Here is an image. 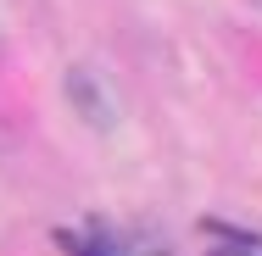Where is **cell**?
I'll return each mask as SVG.
<instances>
[{
    "instance_id": "cell-2",
    "label": "cell",
    "mask_w": 262,
    "mask_h": 256,
    "mask_svg": "<svg viewBox=\"0 0 262 256\" xmlns=\"http://www.w3.org/2000/svg\"><path fill=\"white\" fill-rule=\"evenodd\" d=\"M56 240H61V245H67V251H73V256H123V251H117V240H112V234H106V228H90V234H84V240H78V234H67V228H61V234H56Z\"/></svg>"
},
{
    "instance_id": "cell-1",
    "label": "cell",
    "mask_w": 262,
    "mask_h": 256,
    "mask_svg": "<svg viewBox=\"0 0 262 256\" xmlns=\"http://www.w3.org/2000/svg\"><path fill=\"white\" fill-rule=\"evenodd\" d=\"M67 89H73V106H78V117H84V123H95V128H112L106 89H101V84H90V73H73V78H67Z\"/></svg>"
},
{
    "instance_id": "cell-4",
    "label": "cell",
    "mask_w": 262,
    "mask_h": 256,
    "mask_svg": "<svg viewBox=\"0 0 262 256\" xmlns=\"http://www.w3.org/2000/svg\"><path fill=\"white\" fill-rule=\"evenodd\" d=\"M134 256H167V251H162V245H151V240H140V251H134Z\"/></svg>"
},
{
    "instance_id": "cell-3",
    "label": "cell",
    "mask_w": 262,
    "mask_h": 256,
    "mask_svg": "<svg viewBox=\"0 0 262 256\" xmlns=\"http://www.w3.org/2000/svg\"><path fill=\"white\" fill-rule=\"evenodd\" d=\"M207 256H251V245H217V251H207Z\"/></svg>"
}]
</instances>
